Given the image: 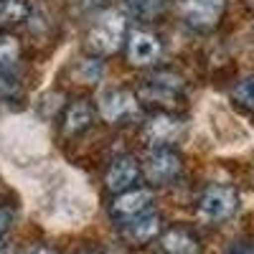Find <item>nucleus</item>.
<instances>
[{
    "mask_svg": "<svg viewBox=\"0 0 254 254\" xmlns=\"http://www.w3.org/2000/svg\"><path fill=\"white\" fill-rule=\"evenodd\" d=\"M122 38H125V15L117 10H104L87 33V46L99 56H107L122 46Z\"/></svg>",
    "mask_w": 254,
    "mask_h": 254,
    "instance_id": "f257e3e1",
    "label": "nucleus"
},
{
    "mask_svg": "<svg viewBox=\"0 0 254 254\" xmlns=\"http://www.w3.org/2000/svg\"><path fill=\"white\" fill-rule=\"evenodd\" d=\"M186 94V84L176 74H153L140 84V99L147 104H168L173 107Z\"/></svg>",
    "mask_w": 254,
    "mask_h": 254,
    "instance_id": "f03ea898",
    "label": "nucleus"
},
{
    "mask_svg": "<svg viewBox=\"0 0 254 254\" xmlns=\"http://www.w3.org/2000/svg\"><path fill=\"white\" fill-rule=\"evenodd\" d=\"M237 206H239V196H237L234 188H229V186H211V188H206V193L198 201V216L203 221L216 224V221L229 219L237 211Z\"/></svg>",
    "mask_w": 254,
    "mask_h": 254,
    "instance_id": "7ed1b4c3",
    "label": "nucleus"
},
{
    "mask_svg": "<svg viewBox=\"0 0 254 254\" xmlns=\"http://www.w3.org/2000/svg\"><path fill=\"white\" fill-rule=\"evenodd\" d=\"M224 5L226 0H176L181 18L196 31L214 28L224 13Z\"/></svg>",
    "mask_w": 254,
    "mask_h": 254,
    "instance_id": "20e7f679",
    "label": "nucleus"
},
{
    "mask_svg": "<svg viewBox=\"0 0 254 254\" xmlns=\"http://www.w3.org/2000/svg\"><path fill=\"white\" fill-rule=\"evenodd\" d=\"M145 178L150 183H168L181 173V158L171 147H153L145 158Z\"/></svg>",
    "mask_w": 254,
    "mask_h": 254,
    "instance_id": "39448f33",
    "label": "nucleus"
},
{
    "mask_svg": "<svg viewBox=\"0 0 254 254\" xmlns=\"http://www.w3.org/2000/svg\"><path fill=\"white\" fill-rule=\"evenodd\" d=\"M140 173H142V168H140V163L132 155H117L110 163L107 178H104V181H107V188L112 190V193H122V190L132 188L137 183Z\"/></svg>",
    "mask_w": 254,
    "mask_h": 254,
    "instance_id": "423d86ee",
    "label": "nucleus"
},
{
    "mask_svg": "<svg viewBox=\"0 0 254 254\" xmlns=\"http://www.w3.org/2000/svg\"><path fill=\"white\" fill-rule=\"evenodd\" d=\"M135 107H137V102L132 92H127V89H104L99 97V112L107 122H120L122 117L132 115Z\"/></svg>",
    "mask_w": 254,
    "mask_h": 254,
    "instance_id": "0eeeda50",
    "label": "nucleus"
},
{
    "mask_svg": "<svg viewBox=\"0 0 254 254\" xmlns=\"http://www.w3.org/2000/svg\"><path fill=\"white\" fill-rule=\"evenodd\" d=\"M147 140L153 142V147H171L181 135H183V122L173 115H155L145 127Z\"/></svg>",
    "mask_w": 254,
    "mask_h": 254,
    "instance_id": "6e6552de",
    "label": "nucleus"
},
{
    "mask_svg": "<svg viewBox=\"0 0 254 254\" xmlns=\"http://www.w3.org/2000/svg\"><path fill=\"white\" fill-rule=\"evenodd\" d=\"M158 231H160V216L153 214L150 208L142 211V214H137V216H130V219L122 221V237L127 242H132V244L150 242Z\"/></svg>",
    "mask_w": 254,
    "mask_h": 254,
    "instance_id": "1a4fd4ad",
    "label": "nucleus"
},
{
    "mask_svg": "<svg viewBox=\"0 0 254 254\" xmlns=\"http://www.w3.org/2000/svg\"><path fill=\"white\" fill-rule=\"evenodd\" d=\"M150 201H153V193L147 188H127L122 193H117V198L112 203V214L120 219L137 216L150 208Z\"/></svg>",
    "mask_w": 254,
    "mask_h": 254,
    "instance_id": "9d476101",
    "label": "nucleus"
},
{
    "mask_svg": "<svg viewBox=\"0 0 254 254\" xmlns=\"http://www.w3.org/2000/svg\"><path fill=\"white\" fill-rule=\"evenodd\" d=\"M127 56L135 66H147L160 56V44L153 33H145V31H135L130 44H127Z\"/></svg>",
    "mask_w": 254,
    "mask_h": 254,
    "instance_id": "9b49d317",
    "label": "nucleus"
},
{
    "mask_svg": "<svg viewBox=\"0 0 254 254\" xmlns=\"http://www.w3.org/2000/svg\"><path fill=\"white\" fill-rule=\"evenodd\" d=\"M163 249H165V254H196L198 242L186 229H171L163 237Z\"/></svg>",
    "mask_w": 254,
    "mask_h": 254,
    "instance_id": "f8f14e48",
    "label": "nucleus"
},
{
    "mask_svg": "<svg viewBox=\"0 0 254 254\" xmlns=\"http://www.w3.org/2000/svg\"><path fill=\"white\" fill-rule=\"evenodd\" d=\"M94 120V110L89 107V102L84 99H76L74 104H69L66 110V122H64V127H66V132L76 135V132H84L87 127L92 125Z\"/></svg>",
    "mask_w": 254,
    "mask_h": 254,
    "instance_id": "ddd939ff",
    "label": "nucleus"
},
{
    "mask_svg": "<svg viewBox=\"0 0 254 254\" xmlns=\"http://www.w3.org/2000/svg\"><path fill=\"white\" fill-rule=\"evenodd\" d=\"M31 10V0H0V26L8 28L23 23V20H28Z\"/></svg>",
    "mask_w": 254,
    "mask_h": 254,
    "instance_id": "4468645a",
    "label": "nucleus"
},
{
    "mask_svg": "<svg viewBox=\"0 0 254 254\" xmlns=\"http://www.w3.org/2000/svg\"><path fill=\"white\" fill-rule=\"evenodd\" d=\"M125 10L137 20H155L165 10V0H125Z\"/></svg>",
    "mask_w": 254,
    "mask_h": 254,
    "instance_id": "2eb2a0df",
    "label": "nucleus"
},
{
    "mask_svg": "<svg viewBox=\"0 0 254 254\" xmlns=\"http://www.w3.org/2000/svg\"><path fill=\"white\" fill-rule=\"evenodd\" d=\"M18 54H20L18 41L8 33H0V71H10L18 61Z\"/></svg>",
    "mask_w": 254,
    "mask_h": 254,
    "instance_id": "dca6fc26",
    "label": "nucleus"
},
{
    "mask_svg": "<svg viewBox=\"0 0 254 254\" xmlns=\"http://www.w3.org/2000/svg\"><path fill=\"white\" fill-rule=\"evenodd\" d=\"M234 99L247 110H254V76L242 79L234 87Z\"/></svg>",
    "mask_w": 254,
    "mask_h": 254,
    "instance_id": "f3484780",
    "label": "nucleus"
},
{
    "mask_svg": "<svg viewBox=\"0 0 254 254\" xmlns=\"http://www.w3.org/2000/svg\"><path fill=\"white\" fill-rule=\"evenodd\" d=\"M76 79L81 84H94L99 76H102V66L97 61H79V66H76Z\"/></svg>",
    "mask_w": 254,
    "mask_h": 254,
    "instance_id": "a211bd4d",
    "label": "nucleus"
},
{
    "mask_svg": "<svg viewBox=\"0 0 254 254\" xmlns=\"http://www.w3.org/2000/svg\"><path fill=\"white\" fill-rule=\"evenodd\" d=\"M13 94H18V81L8 71H0V97H13Z\"/></svg>",
    "mask_w": 254,
    "mask_h": 254,
    "instance_id": "6ab92c4d",
    "label": "nucleus"
},
{
    "mask_svg": "<svg viewBox=\"0 0 254 254\" xmlns=\"http://www.w3.org/2000/svg\"><path fill=\"white\" fill-rule=\"evenodd\" d=\"M13 226V208L10 206H0V239H3Z\"/></svg>",
    "mask_w": 254,
    "mask_h": 254,
    "instance_id": "aec40b11",
    "label": "nucleus"
},
{
    "mask_svg": "<svg viewBox=\"0 0 254 254\" xmlns=\"http://www.w3.org/2000/svg\"><path fill=\"white\" fill-rule=\"evenodd\" d=\"M74 3H81V5H92V3H97V0H74Z\"/></svg>",
    "mask_w": 254,
    "mask_h": 254,
    "instance_id": "412c9836",
    "label": "nucleus"
},
{
    "mask_svg": "<svg viewBox=\"0 0 254 254\" xmlns=\"http://www.w3.org/2000/svg\"><path fill=\"white\" fill-rule=\"evenodd\" d=\"M0 254H13V249L10 247H0Z\"/></svg>",
    "mask_w": 254,
    "mask_h": 254,
    "instance_id": "4be33fe9",
    "label": "nucleus"
},
{
    "mask_svg": "<svg viewBox=\"0 0 254 254\" xmlns=\"http://www.w3.org/2000/svg\"><path fill=\"white\" fill-rule=\"evenodd\" d=\"M33 254H56V252H51V249H38V252H33Z\"/></svg>",
    "mask_w": 254,
    "mask_h": 254,
    "instance_id": "5701e85b",
    "label": "nucleus"
},
{
    "mask_svg": "<svg viewBox=\"0 0 254 254\" xmlns=\"http://www.w3.org/2000/svg\"><path fill=\"white\" fill-rule=\"evenodd\" d=\"M76 254H92V252H76Z\"/></svg>",
    "mask_w": 254,
    "mask_h": 254,
    "instance_id": "b1692460",
    "label": "nucleus"
}]
</instances>
